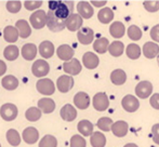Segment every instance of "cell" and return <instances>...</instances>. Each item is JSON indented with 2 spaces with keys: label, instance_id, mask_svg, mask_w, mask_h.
<instances>
[{
  "label": "cell",
  "instance_id": "6da1fadb",
  "mask_svg": "<svg viewBox=\"0 0 159 147\" xmlns=\"http://www.w3.org/2000/svg\"><path fill=\"white\" fill-rule=\"evenodd\" d=\"M49 10L54 12L59 19L65 20L68 19L69 15L73 13L74 2L73 1H49Z\"/></svg>",
  "mask_w": 159,
  "mask_h": 147
},
{
  "label": "cell",
  "instance_id": "7a4b0ae2",
  "mask_svg": "<svg viewBox=\"0 0 159 147\" xmlns=\"http://www.w3.org/2000/svg\"><path fill=\"white\" fill-rule=\"evenodd\" d=\"M65 23L66 21L65 20H61L54 14V12L49 10L48 13H47V24L48 28L51 30V32L54 33H59L61 30H63L65 28Z\"/></svg>",
  "mask_w": 159,
  "mask_h": 147
},
{
  "label": "cell",
  "instance_id": "3957f363",
  "mask_svg": "<svg viewBox=\"0 0 159 147\" xmlns=\"http://www.w3.org/2000/svg\"><path fill=\"white\" fill-rule=\"evenodd\" d=\"M36 89L39 93L43 95H52L55 92L54 82L49 78H41L36 83Z\"/></svg>",
  "mask_w": 159,
  "mask_h": 147
},
{
  "label": "cell",
  "instance_id": "277c9868",
  "mask_svg": "<svg viewBox=\"0 0 159 147\" xmlns=\"http://www.w3.org/2000/svg\"><path fill=\"white\" fill-rule=\"evenodd\" d=\"M30 25L33 26L35 29H41L44 27L47 24V13L43 10H38L35 11L30 17Z\"/></svg>",
  "mask_w": 159,
  "mask_h": 147
},
{
  "label": "cell",
  "instance_id": "5b68a950",
  "mask_svg": "<svg viewBox=\"0 0 159 147\" xmlns=\"http://www.w3.org/2000/svg\"><path fill=\"white\" fill-rule=\"evenodd\" d=\"M33 75L38 78H42L47 76L50 72V65L46 60H37L34 62L32 66Z\"/></svg>",
  "mask_w": 159,
  "mask_h": 147
},
{
  "label": "cell",
  "instance_id": "8992f818",
  "mask_svg": "<svg viewBox=\"0 0 159 147\" xmlns=\"http://www.w3.org/2000/svg\"><path fill=\"white\" fill-rule=\"evenodd\" d=\"M17 107L12 103H6L0 107V116L6 121H12L17 117Z\"/></svg>",
  "mask_w": 159,
  "mask_h": 147
},
{
  "label": "cell",
  "instance_id": "52a82bcc",
  "mask_svg": "<svg viewBox=\"0 0 159 147\" xmlns=\"http://www.w3.org/2000/svg\"><path fill=\"white\" fill-rule=\"evenodd\" d=\"M93 107L98 111H105L109 106V99L106 93L98 92L93 96Z\"/></svg>",
  "mask_w": 159,
  "mask_h": 147
},
{
  "label": "cell",
  "instance_id": "ba28073f",
  "mask_svg": "<svg viewBox=\"0 0 159 147\" xmlns=\"http://www.w3.org/2000/svg\"><path fill=\"white\" fill-rule=\"evenodd\" d=\"M153 93V84L149 81H140L135 87V94L141 99H147Z\"/></svg>",
  "mask_w": 159,
  "mask_h": 147
},
{
  "label": "cell",
  "instance_id": "9c48e42d",
  "mask_svg": "<svg viewBox=\"0 0 159 147\" xmlns=\"http://www.w3.org/2000/svg\"><path fill=\"white\" fill-rule=\"evenodd\" d=\"M82 24H84L82 17L78 13H71L66 20L65 28H67L69 32H78L81 28Z\"/></svg>",
  "mask_w": 159,
  "mask_h": 147
},
{
  "label": "cell",
  "instance_id": "30bf717a",
  "mask_svg": "<svg viewBox=\"0 0 159 147\" xmlns=\"http://www.w3.org/2000/svg\"><path fill=\"white\" fill-rule=\"evenodd\" d=\"M121 106L128 113H134L140 107V102L134 95L128 94L121 100Z\"/></svg>",
  "mask_w": 159,
  "mask_h": 147
},
{
  "label": "cell",
  "instance_id": "8fae6325",
  "mask_svg": "<svg viewBox=\"0 0 159 147\" xmlns=\"http://www.w3.org/2000/svg\"><path fill=\"white\" fill-rule=\"evenodd\" d=\"M74 87V79L71 76H60L57 80V88L61 93H67Z\"/></svg>",
  "mask_w": 159,
  "mask_h": 147
},
{
  "label": "cell",
  "instance_id": "7c38bea8",
  "mask_svg": "<svg viewBox=\"0 0 159 147\" xmlns=\"http://www.w3.org/2000/svg\"><path fill=\"white\" fill-rule=\"evenodd\" d=\"M63 70L68 76H76L82 70V65L77 59H71L63 64Z\"/></svg>",
  "mask_w": 159,
  "mask_h": 147
},
{
  "label": "cell",
  "instance_id": "4fadbf2b",
  "mask_svg": "<svg viewBox=\"0 0 159 147\" xmlns=\"http://www.w3.org/2000/svg\"><path fill=\"white\" fill-rule=\"evenodd\" d=\"M77 38L78 41L81 44H90L94 39V32L89 27H81L77 32Z\"/></svg>",
  "mask_w": 159,
  "mask_h": 147
},
{
  "label": "cell",
  "instance_id": "5bb4252c",
  "mask_svg": "<svg viewBox=\"0 0 159 147\" xmlns=\"http://www.w3.org/2000/svg\"><path fill=\"white\" fill-rule=\"evenodd\" d=\"M74 104L79 109H87L90 105V96L86 92H78L74 96Z\"/></svg>",
  "mask_w": 159,
  "mask_h": 147
},
{
  "label": "cell",
  "instance_id": "9a60e30c",
  "mask_svg": "<svg viewBox=\"0 0 159 147\" xmlns=\"http://www.w3.org/2000/svg\"><path fill=\"white\" fill-rule=\"evenodd\" d=\"M22 137H23L24 142L26 144L32 145V144H35L39 140V131L36 128H34V127H28L23 131Z\"/></svg>",
  "mask_w": 159,
  "mask_h": 147
},
{
  "label": "cell",
  "instance_id": "2e32d148",
  "mask_svg": "<svg viewBox=\"0 0 159 147\" xmlns=\"http://www.w3.org/2000/svg\"><path fill=\"white\" fill-rule=\"evenodd\" d=\"M77 11H78V14H79L82 19H90V17H92L93 13H94L93 7L91 6V3L88 1L78 2Z\"/></svg>",
  "mask_w": 159,
  "mask_h": 147
},
{
  "label": "cell",
  "instance_id": "e0dca14e",
  "mask_svg": "<svg viewBox=\"0 0 159 147\" xmlns=\"http://www.w3.org/2000/svg\"><path fill=\"white\" fill-rule=\"evenodd\" d=\"M128 130H129V126L126 121L124 120H118V121L114 122L111 126V132L115 136L117 137H124L127 135Z\"/></svg>",
  "mask_w": 159,
  "mask_h": 147
},
{
  "label": "cell",
  "instance_id": "ac0fdd59",
  "mask_svg": "<svg viewBox=\"0 0 159 147\" xmlns=\"http://www.w3.org/2000/svg\"><path fill=\"white\" fill-rule=\"evenodd\" d=\"M82 63L88 69H94L100 64V59L93 52H86L82 56Z\"/></svg>",
  "mask_w": 159,
  "mask_h": 147
},
{
  "label": "cell",
  "instance_id": "d6986e66",
  "mask_svg": "<svg viewBox=\"0 0 159 147\" xmlns=\"http://www.w3.org/2000/svg\"><path fill=\"white\" fill-rule=\"evenodd\" d=\"M142 51L146 59H155L159 54V46L156 42H145Z\"/></svg>",
  "mask_w": 159,
  "mask_h": 147
},
{
  "label": "cell",
  "instance_id": "ffe728a7",
  "mask_svg": "<svg viewBox=\"0 0 159 147\" xmlns=\"http://www.w3.org/2000/svg\"><path fill=\"white\" fill-rule=\"evenodd\" d=\"M60 115H61V118L65 121H74L77 117V110L71 104H66L60 110Z\"/></svg>",
  "mask_w": 159,
  "mask_h": 147
},
{
  "label": "cell",
  "instance_id": "44dd1931",
  "mask_svg": "<svg viewBox=\"0 0 159 147\" xmlns=\"http://www.w3.org/2000/svg\"><path fill=\"white\" fill-rule=\"evenodd\" d=\"M38 51H39V54L41 55L44 60L50 59V57H52V55L54 54V46H53V43L51 41L46 40V41H42L41 43L39 44Z\"/></svg>",
  "mask_w": 159,
  "mask_h": 147
},
{
  "label": "cell",
  "instance_id": "7402d4cb",
  "mask_svg": "<svg viewBox=\"0 0 159 147\" xmlns=\"http://www.w3.org/2000/svg\"><path fill=\"white\" fill-rule=\"evenodd\" d=\"M15 27L19 32L20 37L23 38V39H26L32 35V28H30V25L26 20H19L15 23Z\"/></svg>",
  "mask_w": 159,
  "mask_h": 147
},
{
  "label": "cell",
  "instance_id": "603a6c76",
  "mask_svg": "<svg viewBox=\"0 0 159 147\" xmlns=\"http://www.w3.org/2000/svg\"><path fill=\"white\" fill-rule=\"evenodd\" d=\"M57 54L60 60L65 62H68L73 59L74 56V49L68 44H62L57 48Z\"/></svg>",
  "mask_w": 159,
  "mask_h": 147
},
{
  "label": "cell",
  "instance_id": "cb8c5ba5",
  "mask_svg": "<svg viewBox=\"0 0 159 147\" xmlns=\"http://www.w3.org/2000/svg\"><path fill=\"white\" fill-rule=\"evenodd\" d=\"M21 54L26 61H33L37 56V47L34 43H25L22 47Z\"/></svg>",
  "mask_w": 159,
  "mask_h": 147
},
{
  "label": "cell",
  "instance_id": "d4e9b609",
  "mask_svg": "<svg viewBox=\"0 0 159 147\" xmlns=\"http://www.w3.org/2000/svg\"><path fill=\"white\" fill-rule=\"evenodd\" d=\"M38 108L41 110V113L44 114H51L55 109V103L52 99L49 97H43L38 101Z\"/></svg>",
  "mask_w": 159,
  "mask_h": 147
},
{
  "label": "cell",
  "instance_id": "484cf974",
  "mask_svg": "<svg viewBox=\"0 0 159 147\" xmlns=\"http://www.w3.org/2000/svg\"><path fill=\"white\" fill-rule=\"evenodd\" d=\"M77 129L82 136H91L94 132L93 131V124L87 119L80 120L77 124Z\"/></svg>",
  "mask_w": 159,
  "mask_h": 147
},
{
  "label": "cell",
  "instance_id": "4316f807",
  "mask_svg": "<svg viewBox=\"0 0 159 147\" xmlns=\"http://www.w3.org/2000/svg\"><path fill=\"white\" fill-rule=\"evenodd\" d=\"M19 37H20L19 32H17L16 27H14V26L9 25L3 29V38H4V40H6L7 42L14 43V42L17 41Z\"/></svg>",
  "mask_w": 159,
  "mask_h": 147
},
{
  "label": "cell",
  "instance_id": "83f0119b",
  "mask_svg": "<svg viewBox=\"0 0 159 147\" xmlns=\"http://www.w3.org/2000/svg\"><path fill=\"white\" fill-rule=\"evenodd\" d=\"M1 86L3 87L6 90L13 91L19 87V80H17V78L13 75L4 76L1 80Z\"/></svg>",
  "mask_w": 159,
  "mask_h": 147
},
{
  "label": "cell",
  "instance_id": "f1b7e54d",
  "mask_svg": "<svg viewBox=\"0 0 159 147\" xmlns=\"http://www.w3.org/2000/svg\"><path fill=\"white\" fill-rule=\"evenodd\" d=\"M125 33H126V27H125L124 23L117 21L111 23V27H109V34L114 38H121L124 37Z\"/></svg>",
  "mask_w": 159,
  "mask_h": 147
},
{
  "label": "cell",
  "instance_id": "f546056e",
  "mask_svg": "<svg viewBox=\"0 0 159 147\" xmlns=\"http://www.w3.org/2000/svg\"><path fill=\"white\" fill-rule=\"evenodd\" d=\"M111 80L115 86H121L127 81V74L122 69H115L111 74Z\"/></svg>",
  "mask_w": 159,
  "mask_h": 147
},
{
  "label": "cell",
  "instance_id": "4dcf8cb0",
  "mask_svg": "<svg viewBox=\"0 0 159 147\" xmlns=\"http://www.w3.org/2000/svg\"><path fill=\"white\" fill-rule=\"evenodd\" d=\"M98 21L102 24H108L114 20V11L111 8H103L98 14Z\"/></svg>",
  "mask_w": 159,
  "mask_h": 147
},
{
  "label": "cell",
  "instance_id": "1f68e13d",
  "mask_svg": "<svg viewBox=\"0 0 159 147\" xmlns=\"http://www.w3.org/2000/svg\"><path fill=\"white\" fill-rule=\"evenodd\" d=\"M108 47H109V41L105 37L98 38V39H96L94 41V43H93V49H94V51L98 52V54H104L108 50Z\"/></svg>",
  "mask_w": 159,
  "mask_h": 147
},
{
  "label": "cell",
  "instance_id": "d6a6232c",
  "mask_svg": "<svg viewBox=\"0 0 159 147\" xmlns=\"http://www.w3.org/2000/svg\"><path fill=\"white\" fill-rule=\"evenodd\" d=\"M90 143L92 147H105L106 137L102 132H93V134L90 136Z\"/></svg>",
  "mask_w": 159,
  "mask_h": 147
},
{
  "label": "cell",
  "instance_id": "836d02e7",
  "mask_svg": "<svg viewBox=\"0 0 159 147\" xmlns=\"http://www.w3.org/2000/svg\"><path fill=\"white\" fill-rule=\"evenodd\" d=\"M20 55V50L16 46H8L6 47V49L3 50V56L8 61H15Z\"/></svg>",
  "mask_w": 159,
  "mask_h": 147
},
{
  "label": "cell",
  "instance_id": "e575fe53",
  "mask_svg": "<svg viewBox=\"0 0 159 147\" xmlns=\"http://www.w3.org/2000/svg\"><path fill=\"white\" fill-rule=\"evenodd\" d=\"M7 141L10 144L11 146H19L21 144V136H20V133L17 132L15 129H10L7 132Z\"/></svg>",
  "mask_w": 159,
  "mask_h": 147
},
{
  "label": "cell",
  "instance_id": "d590c367",
  "mask_svg": "<svg viewBox=\"0 0 159 147\" xmlns=\"http://www.w3.org/2000/svg\"><path fill=\"white\" fill-rule=\"evenodd\" d=\"M125 46L121 41H114L111 43H109L108 47V52L111 53V55L115 57H118L124 53Z\"/></svg>",
  "mask_w": 159,
  "mask_h": 147
},
{
  "label": "cell",
  "instance_id": "8d00e7d4",
  "mask_svg": "<svg viewBox=\"0 0 159 147\" xmlns=\"http://www.w3.org/2000/svg\"><path fill=\"white\" fill-rule=\"evenodd\" d=\"M126 54L129 59L131 60H138L141 56V48L136 43H130L128 44L126 49Z\"/></svg>",
  "mask_w": 159,
  "mask_h": 147
},
{
  "label": "cell",
  "instance_id": "74e56055",
  "mask_svg": "<svg viewBox=\"0 0 159 147\" xmlns=\"http://www.w3.org/2000/svg\"><path fill=\"white\" fill-rule=\"evenodd\" d=\"M41 115H42L41 110L38 107H30V108H28L25 113L26 119L30 122H35V121H37V120H39L40 118H41Z\"/></svg>",
  "mask_w": 159,
  "mask_h": 147
},
{
  "label": "cell",
  "instance_id": "f35d334b",
  "mask_svg": "<svg viewBox=\"0 0 159 147\" xmlns=\"http://www.w3.org/2000/svg\"><path fill=\"white\" fill-rule=\"evenodd\" d=\"M113 123H114V121L109 117H102L98 120L96 126H98V128L100 129V130L104 131V132H108V131L111 130Z\"/></svg>",
  "mask_w": 159,
  "mask_h": 147
},
{
  "label": "cell",
  "instance_id": "ab89813d",
  "mask_svg": "<svg viewBox=\"0 0 159 147\" xmlns=\"http://www.w3.org/2000/svg\"><path fill=\"white\" fill-rule=\"evenodd\" d=\"M39 147H57V140L53 135H44L39 142Z\"/></svg>",
  "mask_w": 159,
  "mask_h": 147
},
{
  "label": "cell",
  "instance_id": "60d3db41",
  "mask_svg": "<svg viewBox=\"0 0 159 147\" xmlns=\"http://www.w3.org/2000/svg\"><path fill=\"white\" fill-rule=\"evenodd\" d=\"M128 37L130 39L134 40V41H138L142 38V30L139 26L136 25H131L128 28Z\"/></svg>",
  "mask_w": 159,
  "mask_h": 147
},
{
  "label": "cell",
  "instance_id": "b9f144b4",
  "mask_svg": "<svg viewBox=\"0 0 159 147\" xmlns=\"http://www.w3.org/2000/svg\"><path fill=\"white\" fill-rule=\"evenodd\" d=\"M86 140L79 134H75L70 139V147H86Z\"/></svg>",
  "mask_w": 159,
  "mask_h": 147
},
{
  "label": "cell",
  "instance_id": "7bdbcfd3",
  "mask_svg": "<svg viewBox=\"0 0 159 147\" xmlns=\"http://www.w3.org/2000/svg\"><path fill=\"white\" fill-rule=\"evenodd\" d=\"M6 7H7V10L10 13H17L22 8V2L21 1H8Z\"/></svg>",
  "mask_w": 159,
  "mask_h": 147
},
{
  "label": "cell",
  "instance_id": "ee69618b",
  "mask_svg": "<svg viewBox=\"0 0 159 147\" xmlns=\"http://www.w3.org/2000/svg\"><path fill=\"white\" fill-rule=\"evenodd\" d=\"M143 7L148 12H157L159 10V1H144L143 2Z\"/></svg>",
  "mask_w": 159,
  "mask_h": 147
},
{
  "label": "cell",
  "instance_id": "f6af8a7d",
  "mask_svg": "<svg viewBox=\"0 0 159 147\" xmlns=\"http://www.w3.org/2000/svg\"><path fill=\"white\" fill-rule=\"evenodd\" d=\"M42 6V1H25L24 2V7L26 10L28 11H35L38 8Z\"/></svg>",
  "mask_w": 159,
  "mask_h": 147
},
{
  "label": "cell",
  "instance_id": "bcb514c9",
  "mask_svg": "<svg viewBox=\"0 0 159 147\" xmlns=\"http://www.w3.org/2000/svg\"><path fill=\"white\" fill-rule=\"evenodd\" d=\"M152 139H153L154 143L159 145V123L154 124L152 128Z\"/></svg>",
  "mask_w": 159,
  "mask_h": 147
},
{
  "label": "cell",
  "instance_id": "7dc6e473",
  "mask_svg": "<svg viewBox=\"0 0 159 147\" xmlns=\"http://www.w3.org/2000/svg\"><path fill=\"white\" fill-rule=\"evenodd\" d=\"M149 103H151V106L155 109L159 110V93H155L151 96V100H149Z\"/></svg>",
  "mask_w": 159,
  "mask_h": 147
},
{
  "label": "cell",
  "instance_id": "c3c4849f",
  "mask_svg": "<svg viewBox=\"0 0 159 147\" xmlns=\"http://www.w3.org/2000/svg\"><path fill=\"white\" fill-rule=\"evenodd\" d=\"M151 37L154 41L159 42V24L158 25H155L151 29Z\"/></svg>",
  "mask_w": 159,
  "mask_h": 147
},
{
  "label": "cell",
  "instance_id": "681fc988",
  "mask_svg": "<svg viewBox=\"0 0 159 147\" xmlns=\"http://www.w3.org/2000/svg\"><path fill=\"white\" fill-rule=\"evenodd\" d=\"M7 72V65H6V63H4L3 61H1L0 60V76H2V75H4Z\"/></svg>",
  "mask_w": 159,
  "mask_h": 147
},
{
  "label": "cell",
  "instance_id": "f907efd6",
  "mask_svg": "<svg viewBox=\"0 0 159 147\" xmlns=\"http://www.w3.org/2000/svg\"><path fill=\"white\" fill-rule=\"evenodd\" d=\"M106 2L105 0H103V1H91V6H94V7H104L106 6Z\"/></svg>",
  "mask_w": 159,
  "mask_h": 147
},
{
  "label": "cell",
  "instance_id": "816d5d0a",
  "mask_svg": "<svg viewBox=\"0 0 159 147\" xmlns=\"http://www.w3.org/2000/svg\"><path fill=\"white\" fill-rule=\"evenodd\" d=\"M124 147H139L136 144H134V143H129V144H126Z\"/></svg>",
  "mask_w": 159,
  "mask_h": 147
},
{
  "label": "cell",
  "instance_id": "f5cc1de1",
  "mask_svg": "<svg viewBox=\"0 0 159 147\" xmlns=\"http://www.w3.org/2000/svg\"><path fill=\"white\" fill-rule=\"evenodd\" d=\"M158 65H159V55H158Z\"/></svg>",
  "mask_w": 159,
  "mask_h": 147
},
{
  "label": "cell",
  "instance_id": "db71d44e",
  "mask_svg": "<svg viewBox=\"0 0 159 147\" xmlns=\"http://www.w3.org/2000/svg\"><path fill=\"white\" fill-rule=\"evenodd\" d=\"M0 147H1V145H0Z\"/></svg>",
  "mask_w": 159,
  "mask_h": 147
}]
</instances>
